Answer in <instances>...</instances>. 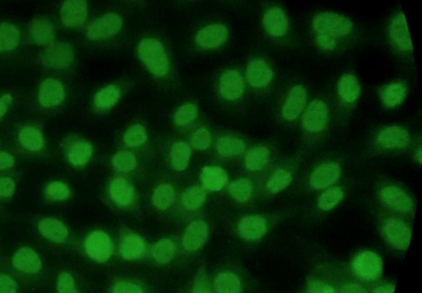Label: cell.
Instances as JSON below:
<instances>
[{
	"label": "cell",
	"mask_w": 422,
	"mask_h": 293,
	"mask_svg": "<svg viewBox=\"0 0 422 293\" xmlns=\"http://www.w3.org/2000/svg\"><path fill=\"white\" fill-rule=\"evenodd\" d=\"M311 26L315 45L325 52L335 51L340 42L350 38L355 29L350 18L334 11H322L315 15Z\"/></svg>",
	"instance_id": "6da1fadb"
},
{
	"label": "cell",
	"mask_w": 422,
	"mask_h": 293,
	"mask_svg": "<svg viewBox=\"0 0 422 293\" xmlns=\"http://www.w3.org/2000/svg\"><path fill=\"white\" fill-rule=\"evenodd\" d=\"M138 57L154 76L168 74L170 63L163 44L157 39L144 38L138 45Z\"/></svg>",
	"instance_id": "7a4b0ae2"
},
{
	"label": "cell",
	"mask_w": 422,
	"mask_h": 293,
	"mask_svg": "<svg viewBox=\"0 0 422 293\" xmlns=\"http://www.w3.org/2000/svg\"><path fill=\"white\" fill-rule=\"evenodd\" d=\"M329 121L330 115L327 103L320 99L313 100L306 107L301 121V129L306 140H318L322 138L327 132Z\"/></svg>",
	"instance_id": "3957f363"
},
{
	"label": "cell",
	"mask_w": 422,
	"mask_h": 293,
	"mask_svg": "<svg viewBox=\"0 0 422 293\" xmlns=\"http://www.w3.org/2000/svg\"><path fill=\"white\" fill-rule=\"evenodd\" d=\"M410 142L409 130L400 125L386 126L374 137V146L382 152L400 151L407 149Z\"/></svg>",
	"instance_id": "277c9868"
},
{
	"label": "cell",
	"mask_w": 422,
	"mask_h": 293,
	"mask_svg": "<svg viewBox=\"0 0 422 293\" xmlns=\"http://www.w3.org/2000/svg\"><path fill=\"white\" fill-rule=\"evenodd\" d=\"M387 36L396 51L405 54L413 53L412 39L404 13H396L390 19L387 26Z\"/></svg>",
	"instance_id": "5b68a950"
},
{
	"label": "cell",
	"mask_w": 422,
	"mask_h": 293,
	"mask_svg": "<svg viewBox=\"0 0 422 293\" xmlns=\"http://www.w3.org/2000/svg\"><path fill=\"white\" fill-rule=\"evenodd\" d=\"M123 18L118 13H107L89 25L87 36L94 41L106 40L118 34L123 27Z\"/></svg>",
	"instance_id": "8992f818"
},
{
	"label": "cell",
	"mask_w": 422,
	"mask_h": 293,
	"mask_svg": "<svg viewBox=\"0 0 422 293\" xmlns=\"http://www.w3.org/2000/svg\"><path fill=\"white\" fill-rule=\"evenodd\" d=\"M379 198L384 205L398 213L408 214L413 210L411 196L397 185H385L379 190Z\"/></svg>",
	"instance_id": "52a82bcc"
},
{
	"label": "cell",
	"mask_w": 422,
	"mask_h": 293,
	"mask_svg": "<svg viewBox=\"0 0 422 293\" xmlns=\"http://www.w3.org/2000/svg\"><path fill=\"white\" fill-rule=\"evenodd\" d=\"M262 25L266 33L271 38L281 39L287 36L290 30V21L282 7L273 6L263 15Z\"/></svg>",
	"instance_id": "ba28073f"
},
{
	"label": "cell",
	"mask_w": 422,
	"mask_h": 293,
	"mask_svg": "<svg viewBox=\"0 0 422 293\" xmlns=\"http://www.w3.org/2000/svg\"><path fill=\"white\" fill-rule=\"evenodd\" d=\"M74 48L67 42H53L42 56V63L51 69H64L74 61Z\"/></svg>",
	"instance_id": "9c48e42d"
},
{
	"label": "cell",
	"mask_w": 422,
	"mask_h": 293,
	"mask_svg": "<svg viewBox=\"0 0 422 293\" xmlns=\"http://www.w3.org/2000/svg\"><path fill=\"white\" fill-rule=\"evenodd\" d=\"M340 165L334 161H325L313 170L308 184L313 190H326L339 179Z\"/></svg>",
	"instance_id": "30bf717a"
},
{
	"label": "cell",
	"mask_w": 422,
	"mask_h": 293,
	"mask_svg": "<svg viewBox=\"0 0 422 293\" xmlns=\"http://www.w3.org/2000/svg\"><path fill=\"white\" fill-rule=\"evenodd\" d=\"M85 250L89 257L96 261L106 262L114 253V244L107 233L95 231L85 241Z\"/></svg>",
	"instance_id": "8fae6325"
},
{
	"label": "cell",
	"mask_w": 422,
	"mask_h": 293,
	"mask_svg": "<svg viewBox=\"0 0 422 293\" xmlns=\"http://www.w3.org/2000/svg\"><path fill=\"white\" fill-rule=\"evenodd\" d=\"M387 241L394 248L406 250L409 248L412 238V231L402 219L390 218L386 219L383 227Z\"/></svg>",
	"instance_id": "7c38bea8"
},
{
	"label": "cell",
	"mask_w": 422,
	"mask_h": 293,
	"mask_svg": "<svg viewBox=\"0 0 422 293\" xmlns=\"http://www.w3.org/2000/svg\"><path fill=\"white\" fill-rule=\"evenodd\" d=\"M353 268L355 275L362 279L376 280L382 275L383 262L376 253L364 252L355 258Z\"/></svg>",
	"instance_id": "4fadbf2b"
},
{
	"label": "cell",
	"mask_w": 422,
	"mask_h": 293,
	"mask_svg": "<svg viewBox=\"0 0 422 293\" xmlns=\"http://www.w3.org/2000/svg\"><path fill=\"white\" fill-rule=\"evenodd\" d=\"M229 37V29L226 25L215 23L204 27L196 34V43L199 48L210 50L226 43Z\"/></svg>",
	"instance_id": "5bb4252c"
},
{
	"label": "cell",
	"mask_w": 422,
	"mask_h": 293,
	"mask_svg": "<svg viewBox=\"0 0 422 293\" xmlns=\"http://www.w3.org/2000/svg\"><path fill=\"white\" fill-rule=\"evenodd\" d=\"M308 93L304 85L298 84L290 90L282 108V116L286 121H295L307 105Z\"/></svg>",
	"instance_id": "9a60e30c"
},
{
	"label": "cell",
	"mask_w": 422,
	"mask_h": 293,
	"mask_svg": "<svg viewBox=\"0 0 422 293\" xmlns=\"http://www.w3.org/2000/svg\"><path fill=\"white\" fill-rule=\"evenodd\" d=\"M87 0H65L61 8V21L68 28L82 26L88 18Z\"/></svg>",
	"instance_id": "2e32d148"
},
{
	"label": "cell",
	"mask_w": 422,
	"mask_h": 293,
	"mask_svg": "<svg viewBox=\"0 0 422 293\" xmlns=\"http://www.w3.org/2000/svg\"><path fill=\"white\" fill-rule=\"evenodd\" d=\"M245 90V81L237 71H227L220 79L219 90L223 97L231 102L238 100Z\"/></svg>",
	"instance_id": "e0dca14e"
},
{
	"label": "cell",
	"mask_w": 422,
	"mask_h": 293,
	"mask_svg": "<svg viewBox=\"0 0 422 293\" xmlns=\"http://www.w3.org/2000/svg\"><path fill=\"white\" fill-rule=\"evenodd\" d=\"M268 230V222L261 215H249L238 224L240 236L245 240L255 241L261 238Z\"/></svg>",
	"instance_id": "ac0fdd59"
},
{
	"label": "cell",
	"mask_w": 422,
	"mask_h": 293,
	"mask_svg": "<svg viewBox=\"0 0 422 293\" xmlns=\"http://www.w3.org/2000/svg\"><path fill=\"white\" fill-rule=\"evenodd\" d=\"M64 97L63 84L56 79H46L39 88V102L42 107L50 108L60 105Z\"/></svg>",
	"instance_id": "d6986e66"
},
{
	"label": "cell",
	"mask_w": 422,
	"mask_h": 293,
	"mask_svg": "<svg viewBox=\"0 0 422 293\" xmlns=\"http://www.w3.org/2000/svg\"><path fill=\"white\" fill-rule=\"evenodd\" d=\"M247 79L254 88H266L273 79V71L264 60H254L247 65Z\"/></svg>",
	"instance_id": "ffe728a7"
},
{
	"label": "cell",
	"mask_w": 422,
	"mask_h": 293,
	"mask_svg": "<svg viewBox=\"0 0 422 293\" xmlns=\"http://www.w3.org/2000/svg\"><path fill=\"white\" fill-rule=\"evenodd\" d=\"M29 34L37 46L53 43L56 31L53 23L46 18L34 19L29 25Z\"/></svg>",
	"instance_id": "44dd1931"
},
{
	"label": "cell",
	"mask_w": 422,
	"mask_h": 293,
	"mask_svg": "<svg viewBox=\"0 0 422 293\" xmlns=\"http://www.w3.org/2000/svg\"><path fill=\"white\" fill-rule=\"evenodd\" d=\"M209 229L207 224L203 221L193 222L186 229L183 245L189 252L199 249L204 244L208 236Z\"/></svg>",
	"instance_id": "7402d4cb"
},
{
	"label": "cell",
	"mask_w": 422,
	"mask_h": 293,
	"mask_svg": "<svg viewBox=\"0 0 422 293\" xmlns=\"http://www.w3.org/2000/svg\"><path fill=\"white\" fill-rule=\"evenodd\" d=\"M336 90L339 99L347 105L358 102L362 91L358 77L348 73L340 77Z\"/></svg>",
	"instance_id": "603a6c76"
},
{
	"label": "cell",
	"mask_w": 422,
	"mask_h": 293,
	"mask_svg": "<svg viewBox=\"0 0 422 293\" xmlns=\"http://www.w3.org/2000/svg\"><path fill=\"white\" fill-rule=\"evenodd\" d=\"M13 265L22 272L36 273L41 268V261L34 250L23 247L18 250L13 257Z\"/></svg>",
	"instance_id": "cb8c5ba5"
},
{
	"label": "cell",
	"mask_w": 422,
	"mask_h": 293,
	"mask_svg": "<svg viewBox=\"0 0 422 293\" xmlns=\"http://www.w3.org/2000/svg\"><path fill=\"white\" fill-rule=\"evenodd\" d=\"M408 88L405 84L395 82L387 84L381 92L383 105L388 108L400 106L407 97Z\"/></svg>",
	"instance_id": "d4e9b609"
},
{
	"label": "cell",
	"mask_w": 422,
	"mask_h": 293,
	"mask_svg": "<svg viewBox=\"0 0 422 293\" xmlns=\"http://www.w3.org/2000/svg\"><path fill=\"white\" fill-rule=\"evenodd\" d=\"M111 199L118 206L126 207L134 202L135 191L125 179L118 177L112 181L110 187Z\"/></svg>",
	"instance_id": "484cf974"
},
{
	"label": "cell",
	"mask_w": 422,
	"mask_h": 293,
	"mask_svg": "<svg viewBox=\"0 0 422 293\" xmlns=\"http://www.w3.org/2000/svg\"><path fill=\"white\" fill-rule=\"evenodd\" d=\"M39 230L42 236L56 243L64 242L69 234L67 227L64 223L51 218L42 219L39 223Z\"/></svg>",
	"instance_id": "4316f807"
},
{
	"label": "cell",
	"mask_w": 422,
	"mask_h": 293,
	"mask_svg": "<svg viewBox=\"0 0 422 293\" xmlns=\"http://www.w3.org/2000/svg\"><path fill=\"white\" fill-rule=\"evenodd\" d=\"M204 188L212 191L222 190L228 182L227 173L219 167H206L200 175Z\"/></svg>",
	"instance_id": "83f0119b"
},
{
	"label": "cell",
	"mask_w": 422,
	"mask_h": 293,
	"mask_svg": "<svg viewBox=\"0 0 422 293\" xmlns=\"http://www.w3.org/2000/svg\"><path fill=\"white\" fill-rule=\"evenodd\" d=\"M146 252L145 241L137 234H130L123 238L121 254L127 260H137L143 257Z\"/></svg>",
	"instance_id": "f1b7e54d"
},
{
	"label": "cell",
	"mask_w": 422,
	"mask_h": 293,
	"mask_svg": "<svg viewBox=\"0 0 422 293\" xmlns=\"http://www.w3.org/2000/svg\"><path fill=\"white\" fill-rule=\"evenodd\" d=\"M292 172L285 168L277 169L266 181V189L271 194H278L285 190L292 182Z\"/></svg>",
	"instance_id": "f546056e"
},
{
	"label": "cell",
	"mask_w": 422,
	"mask_h": 293,
	"mask_svg": "<svg viewBox=\"0 0 422 293\" xmlns=\"http://www.w3.org/2000/svg\"><path fill=\"white\" fill-rule=\"evenodd\" d=\"M270 159L271 152L268 149L266 146H257L247 154L245 165L250 171H261L268 165Z\"/></svg>",
	"instance_id": "4dcf8cb0"
},
{
	"label": "cell",
	"mask_w": 422,
	"mask_h": 293,
	"mask_svg": "<svg viewBox=\"0 0 422 293\" xmlns=\"http://www.w3.org/2000/svg\"><path fill=\"white\" fill-rule=\"evenodd\" d=\"M20 42V33L17 27L11 23L0 25V52L13 51Z\"/></svg>",
	"instance_id": "1f68e13d"
},
{
	"label": "cell",
	"mask_w": 422,
	"mask_h": 293,
	"mask_svg": "<svg viewBox=\"0 0 422 293\" xmlns=\"http://www.w3.org/2000/svg\"><path fill=\"white\" fill-rule=\"evenodd\" d=\"M245 141L235 137H224L217 142V149L223 157L240 156L245 151Z\"/></svg>",
	"instance_id": "d6a6232c"
},
{
	"label": "cell",
	"mask_w": 422,
	"mask_h": 293,
	"mask_svg": "<svg viewBox=\"0 0 422 293\" xmlns=\"http://www.w3.org/2000/svg\"><path fill=\"white\" fill-rule=\"evenodd\" d=\"M191 149L184 142H178L174 144L170 150V163L177 171H184L187 168L191 159Z\"/></svg>",
	"instance_id": "836d02e7"
},
{
	"label": "cell",
	"mask_w": 422,
	"mask_h": 293,
	"mask_svg": "<svg viewBox=\"0 0 422 293\" xmlns=\"http://www.w3.org/2000/svg\"><path fill=\"white\" fill-rule=\"evenodd\" d=\"M215 291L217 293H241V281L234 273H220L215 278Z\"/></svg>",
	"instance_id": "e575fe53"
},
{
	"label": "cell",
	"mask_w": 422,
	"mask_h": 293,
	"mask_svg": "<svg viewBox=\"0 0 422 293\" xmlns=\"http://www.w3.org/2000/svg\"><path fill=\"white\" fill-rule=\"evenodd\" d=\"M21 144L31 151H39L44 146L43 135L34 127H25L19 133Z\"/></svg>",
	"instance_id": "d590c367"
},
{
	"label": "cell",
	"mask_w": 422,
	"mask_h": 293,
	"mask_svg": "<svg viewBox=\"0 0 422 293\" xmlns=\"http://www.w3.org/2000/svg\"><path fill=\"white\" fill-rule=\"evenodd\" d=\"M343 198L344 191L342 188L338 186L328 188L320 196L317 205L322 211H331L338 206Z\"/></svg>",
	"instance_id": "8d00e7d4"
},
{
	"label": "cell",
	"mask_w": 422,
	"mask_h": 293,
	"mask_svg": "<svg viewBox=\"0 0 422 293\" xmlns=\"http://www.w3.org/2000/svg\"><path fill=\"white\" fill-rule=\"evenodd\" d=\"M93 146L88 142H79L69 149V161L73 165L82 167L91 159Z\"/></svg>",
	"instance_id": "74e56055"
},
{
	"label": "cell",
	"mask_w": 422,
	"mask_h": 293,
	"mask_svg": "<svg viewBox=\"0 0 422 293\" xmlns=\"http://www.w3.org/2000/svg\"><path fill=\"white\" fill-rule=\"evenodd\" d=\"M176 192L172 185L163 184L158 185L154 192L153 203L158 210H165L172 205L175 200Z\"/></svg>",
	"instance_id": "f35d334b"
},
{
	"label": "cell",
	"mask_w": 422,
	"mask_h": 293,
	"mask_svg": "<svg viewBox=\"0 0 422 293\" xmlns=\"http://www.w3.org/2000/svg\"><path fill=\"white\" fill-rule=\"evenodd\" d=\"M120 99V90L115 85H110L100 90L95 97V105L102 110L109 109Z\"/></svg>",
	"instance_id": "ab89813d"
},
{
	"label": "cell",
	"mask_w": 422,
	"mask_h": 293,
	"mask_svg": "<svg viewBox=\"0 0 422 293\" xmlns=\"http://www.w3.org/2000/svg\"><path fill=\"white\" fill-rule=\"evenodd\" d=\"M175 244L170 239L164 238L156 243L154 246L152 253L154 259L160 264H168L175 256Z\"/></svg>",
	"instance_id": "60d3db41"
},
{
	"label": "cell",
	"mask_w": 422,
	"mask_h": 293,
	"mask_svg": "<svg viewBox=\"0 0 422 293\" xmlns=\"http://www.w3.org/2000/svg\"><path fill=\"white\" fill-rule=\"evenodd\" d=\"M206 198V192L203 188L193 186L184 193L182 203L189 210H196L203 205Z\"/></svg>",
	"instance_id": "b9f144b4"
},
{
	"label": "cell",
	"mask_w": 422,
	"mask_h": 293,
	"mask_svg": "<svg viewBox=\"0 0 422 293\" xmlns=\"http://www.w3.org/2000/svg\"><path fill=\"white\" fill-rule=\"evenodd\" d=\"M231 198L238 203H245L252 195L253 185L250 180L240 179L232 182L229 187Z\"/></svg>",
	"instance_id": "7bdbcfd3"
},
{
	"label": "cell",
	"mask_w": 422,
	"mask_h": 293,
	"mask_svg": "<svg viewBox=\"0 0 422 293\" xmlns=\"http://www.w3.org/2000/svg\"><path fill=\"white\" fill-rule=\"evenodd\" d=\"M112 164L119 171L130 172L137 167V158L129 151L118 152L112 158Z\"/></svg>",
	"instance_id": "ee69618b"
},
{
	"label": "cell",
	"mask_w": 422,
	"mask_h": 293,
	"mask_svg": "<svg viewBox=\"0 0 422 293\" xmlns=\"http://www.w3.org/2000/svg\"><path fill=\"white\" fill-rule=\"evenodd\" d=\"M147 138H148L147 131L141 125L130 126L125 135V144L130 146H137L145 144Z\"/></svg>",
	"instance_id": "f6af8a7d"
},
{
	"label": "cell",
	"mask_w": 422,
	"mask_h": 293,
	"mask_svg": "<svg viewBox=\"0 0 422 293\" xmlns=\"http://www.w3.org/2000/svg\"><path fill=\"white\" fill-rule=\"evenodd\" d=\"M197 115H198V109L196 106L193 104H186V105L180 107L179 109L176 111L174 121L178 125H186L195 121Z\"/></svg>",
	"instance_id": "bcb514c9"
},
{
	"label": "cell",
	"mask_w": 422,
	"mask_h": 293,
	"mask_svg": "<svg viewBox=\"0 0 422 293\" xmlns=\"http://www.w3.org/2000/svg\"><path fill=\"white\" fill-rule=\"evenodd\" d=\"M46 195L53 200H67L69 196V189L67 184L55 181L46 188Z\"/></svg>",
	"instance_id": "7dc6e473"
},
{
	"label": "cell",
	"mask_w": 422,
	"mask_h": 293,
	"mask_svg": "<svg viewBox=\"0 0 422 293\" xmlns=\"http://www.w3.org/2000/svg\"><path fill=\"white\" fill-rule=\"evenodd\" d=\"M191 144L193 148L204 150L212 144V136L207 129L201 128L196 130L191 137Z\"/></svg>",
	"instance_id": "c3c4849f"
},
{
	"label": "cell",
	"mask_w": 422,
	"mask_h": 293,
	"mask_svg": "<svg viewBox=\"0 0 422 293\" xmlns=\"http://www.w3.org/2000/svg\"><path fill=\"white\" fill-rule=\"evenodd\" d=\"M57 290L60 293H79L76 291L74 279L68 273H62L57 280Z\"/></svg>",
	"instance_id": "681fc988"
},
{
	"label": "cell",
	"mask_w": 422,
	"mask_h": 293,
	"mask_svg": "<svg viewBox=\"0 0 422 293\" xmlns=\"http://www.w3.org/2000/svg\"><path fill=\"white\" fill-rule=\"evenodd\" d=\"M192 293H212L210 281L203 270L196 278Z\"/></svg>",
	"instance_id": "f907efd6"
},
{
	"label": "cell",
	"mask_w": 422,
	"mask_h": 293,
	"mask_svg": "<svg viewBox=\"0 0 422 293\" xmlns=\"http://www.w3.org/2000/svg\"><path fill=\"white\" fill-rule=\"evenodd\" d=\"M112 293H143L139 285L128 281H120L112 288Z\"/></svg>",
	"instance_id": "816d5d0a"
},
{
	"label": "cell",
	"mask_w": 422,
	"mask_h": 293,
	"mask_svg": "<svg viewBox=\"0 0 422 293\" xmlns=\"http://www.w3.org/2000/svg\"><path fill=\"white\" fill-rule=\"evenodd\" d=\"M18 285L13 278L0 273V293H17Z\"/></svg>",
	"instance_id": "f5cc1de1"
},
{
	"label": "cell",
	"mask_w": 422,
	"mask_h": 293,
	"mask_svg": "<svg viewBox=\"0 0 422 293\" xmlns=\"http://www.w3.org/2000/svg\"><path fill=\"white\" fill-rule=\"evenodd\" d=\"M15 184L10 177H0V196L11 198L14 195Z\"/></svg>",
	"instance_id": "db71d44e"
},
{
	"label": "cell",
	"mask_w": 422,
	"mask_h": 293,
	"mask_svg": "<svg viewBox=\"0 0 422 293\" xmlns=\"http://www.w3.org/2000/svg\"><path fill=\"white\" fill-rule=\"evenodd\" d=\"M15 159L11 154L6 152H0V170L13 168Z\"/></svg>",
	"instance_id": "11a10c76"
},
{
	"label": "cell",
	"mask_w": 422,
	"mask_h": 293,
	"mask_svg": "<svg viewBox=\"0 0 422 293\" xmlns=\"http://www.w3.org/2000/svg\"><path fill=\"white\" fill-rule=\"evenodd\" d=\"M311 289L313 293H336L334 288L320 283L319 281L313 282L311 285Z\"/></svg>",
	"instance_id": "9f6ffc18"
},
{
	"label": "cell",
	"mask_w": 422,
	"mask_h": 293,
	"mask_svg": "<svg viewBox=\"0 0 422 293\" xmlns=\"http://www.w3.org/2000/svg\"><path fill=\"white\" fill-rule=\"evenodd\" d=\"M11 103H13V97L11 95H6L0 98V118L6 114Z\"/></svg>",
	"instance_id": "6f0895ef"
},
{
	"label": "cell",
	"mask_w": 422,
	"mask_h": 293,
	"mask_svg": "<svg viewBox=\"0 0 422 293\" xmlns=\"http://www.w3.org/2000/svg\"><path fill=\"white\" fill-rule=\"evenodd\" d=\"M343 293H369L362 285L358 284H348L343 289Z\"/></svg>",
	"instance_id": "680465c9"
},
{
	"label": "cell",
	"mask_w": 422,
	"mask_h": 293,
	"mask_svg": "<svg viewBox=\"0 0 422 293\" xmlns=\"http://www.w3.org/2000/svg\"><path fill=\"white\" fill-rule=\"evenodd\" d=\"M395 287L393 285L387 284L381 285V287L374 289V293H394Z\"/></svg>",
	"instance_id": "91938a15"
},
{
	"label": "cell",
	"mask_w": 422,
	"mask_h": 293,
	"mask_svg": "<svg viewBox=\"0 0 422 293\" xmlns=\"http://www.w3.org/2000/svg\"><path fill=\"white\" fill-rule=\"evenodd\" d=\"M414 159H415V161L417 162H419V164H421V148L420 146L419 149H416V151L415 153V156H414Z\"/></svg>",
	"instance_id": "94428289"
}]
</instances>
